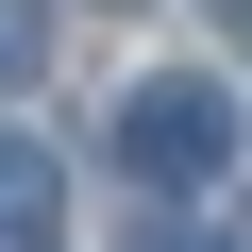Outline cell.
<instances>
[{"label":"cell","mask_w":252,"mask_h":252,"mask_svg":"<svg viewBox=\"0 0 252 252\" xmlns=\"http://www.w3.org/2000/svg\"><path fill=\"white\" fill-rule=\"evenodd\" d=\"M118 252H202V235H185V219H152V202H135V235H118Z\"/></svg>","instance_id":"obj_4"},{"label":"cell","mask_w":252,"mask_h":252,"mask_svg":"<svg viewBox=\"0 0 252 252\" xmlns=\"http://www.w3.org/2000/svg\"><path fill=\"white\" fill-rule=\"evenodd\" d=\"M0 252H67V185L34 135H0Z\"/></svg>","instance_id":"obj_2"},{"label":"cell","mask_w":252,"mask_h":252,"mask_svg":"<svg viewBox=\"0 0 252 252\" xmlns=\"http://www.w3.org/2000/svg\"><path fill=\"white\" fill-rule=\"evenodd\" d=\"M118 168H135V202H185V185H219V152H235V101L202 84V67H152L135 101H118V135H101Z\"/></svg>","instance_id":"obj_1"},{"label":"cell","mask_w":252,"mask_h":252,"mask_svg":"<svg viewBox=\"0 0 252 252\" xmlns=\"http://www.w3.org/2000/svg\"><path fill=\"white\" fill-rule=\"evenodd\" d=\"M34 51H51V0H0V101L34 84Z\"/></svg>","instance_id":"obj_3"},{"label":"cell","mask_w":252,"mask_h":252,"mask_svg":"<svg viewBox=\"0 0 252 252\" xmlns=\"http://www.w3.org/2000/svg\"><path fill=\"white\" fill-rule=\"evenodd\" d=\"M219 34H235V51H252V0H219Z\"/></svg>","instance_id":"obj_5"}]
</instances>
